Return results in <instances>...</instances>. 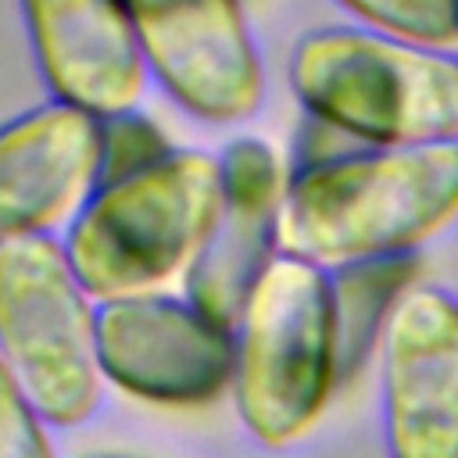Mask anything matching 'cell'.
I'll return each instance as SVG.
<instances>
[{
    "mask_svg": "<svg viewBox=\"0 0 458 458\" xmlns=\"http://www.w3.org/2000/svg\"><path fill=\"white\" fill-rule=\"evenodd\" d=\"M290 89L315 125L365 147L458 143V54L365 25L293 43Z\"/></svg>",
    "mask_w": 458,
    "mask_h": 458,
    "instance_id": "obj_3",
    "label": "cell"
},
{
    "mask_svg": "<svg viewBox=\"0 0 458 458\" xmlns=\"http://www.w3.org/2000/svg\"><path fill=\"white\" fill-rule=\"evenodd\" d=\"M365 29L401 36L422 47H451L458 39V0H336Z\"/></svg>",
    "mask_w": 458,
    "mask_h": 458,
    "instance_id": "obj_12",
    "label": "cell"
},
{
    "mask_svg": "<svg viewBox=\"0 0 458 458\" xmlns=\"http://www.w3.org/2000/svg\"><path fill=\"white\" fill-rule=\"evenodd\" d=\"M150 79L197 122L236 125L265 100V64L240 0H125Z\"/></svg>",
    "mask_w": 458,
    "mask_h": 458,
    "instance_id": "obj_6",
    "label": "cell"
},
{
    "mask_svg": "<svg viewBox=\"0 0 458 458\" xmlns=\"http://www.w3.org/2000/svg\"><path fill=\"white\" fill-rule=\"evenodd\" d=\"M104 379L147 404L197 408L233 390L236 336L186 297L143 293L97 311Z\"/></svg>",
    "mask_w": 458,
    "mask_h": 458,
    "instance_id": "obj_7",
    "label": "cell"
},
{
    "mask_svg": "<svg viewBox=\"0 0 458 458\" xmlns=\"http://www.w3.org/2000/svg\"><path fill=\"white\" fill-rule=\"evenodd\" d=\"M97 311L57 236L0 247V361L54 429L89 422L104 401Z\"/></svg>",
    "mask_w": 458,
    "mask_h": 458,
    "instance_id": "obj_5",
    "label": "cell"
},
{
    "mask_svg": "<svg viewBox=\"0 0 458 458\" xmlns=\"http://www.w3.org/2000/svg\"><path fill=\"white\" fill-rule=\"evenodd\" d=\"M222 211L186 276V301L225 329H236L254 286L283 254V204L290 172L279 154L258 140L240 136L222 154Z\"/></svg>",
    "mask_w": 458,
    "mask_h": 458,
    "instance_id": "obj_9",
    "label": "cell"
},
{
    "mask_svg": "<svg viewBox=\"0 0 458 458\" xmlns=\"http://www.w3.org/2000/svg\"><path fill=\"white\" fill-rule=\"evenodd\" d=\"M50 422L0 361V458H57Z\"/></svg>",
    "mask_w": 458,
    "mask_h": 458,
    "instance_id": "obj_14",
    "label": "cell"
},
{
    "mask_svg": "<svg viewBox=\"0 0 458 458\" xmlns=\"http://www.w3.org/2000/svg\"><path fill=\"white\" fill-rule=\"evenodd\" d=\"M172 150L175 147L165 140V132L140 111L100 118V182L140 172Z\"/></svg>",
    "mask_w": 458,
    "mask_h": 458,
    "instance_id": "obj_13",
    "label": "cell"
},
{
    "mask_svg": "<svg viewBox=\"0 0 458 458\" xmlns=\"http://www.w3.org/2000/svg\"><path fill=\"white\" fill-rule=\"evenodd\" d=\"M222 193V157L175 147L140 172L100 182L61 243L97 304L168 293L197 265Z\"/></svg>",
    "mask_w": 458,
    "mask_h": 458,
    "instance_id": "obj_2",
    "label": "cell"
},
{
    "mask_svg": "<svg viewBox=\"0 0 458 458\" xmlns=\"http://www.w3.org/2000/svg\"><path fill=\"white\" fill-rule=\"evenodd\" d=\"M50 100L93 118L140 111L147 61L125 0H18Z\"/></svg>",
    "mask_w": 458,
    "mask_h": 458,
    "instance_id": "obj_11",
    "label": "cell"
},
{
    "mask_svg": "<svg viewBox=\"0 0 458 458\" xmlns=\"http://www.w3.org/2000/svg\"><path fill=\"white\" fill-rule=\"evenodd\" d=\"M458 218V143L358 147L290 172L283 254L326 272L408 258Z\"/></svg>",
    "mask_w": 458,
    "mask_h": 458,
    "instance_id": "obj_1",
    "label": "cell"
},
{
    "mask_svg": "<svg viewBox=\"0 0 458 458\" xmlns=\"http://www.w3.org/2000/svg\"><path fill=\"white\" fill-rule=\"evenodd\" d=\"M386 458H458V293L408 283L379 333Z\"/></svg>",
    "mask_w": 458,
    "mask_h": 458,
    "instance_id": "obj_8",
    "label": "cell"
},
{
    "mask_svg": "<svg viewBox=\"0 0 458 458\" xmlns=\"http://www.w3.org/2000/svg\"><path fill=\"white\" fill-rule=\"evenodd\" d=\"M233 336V401L243 429L265 447L304 440L344 379L333 272L279 254Z\"/></svg>",
    "mask_w": 458,
    "mask_h": 458,
    "instance_id": "obj_4",
    "label": "cell"
},
{
    "mask_svg": "<svg viewBox=\"0 0 458 458\" xmlns=\"http://www.w3.org/2000/svg\"><path fill=\"white\" fill-rule=\"evenodd\" d=\"M100 186V118L47 100L0 125V247L68 229Z\"/></svg>",
    "mask_w": 458,
    "mask_h": 458,
    "instance_id": "obj_10",
    "label": "cell"
}]
</instances>
